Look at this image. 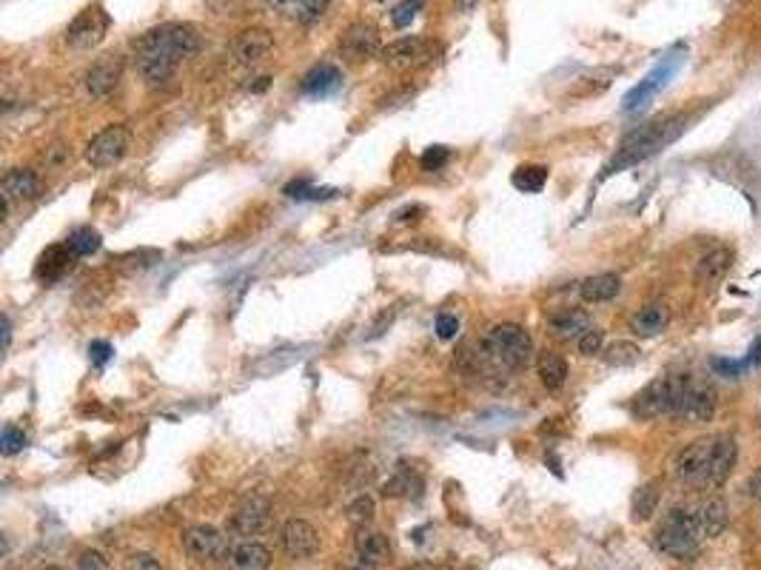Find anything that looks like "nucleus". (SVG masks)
<instances>
[{"instance_id":"393cba45","label":"nucleus","mask_w":761,"mask_h":570,"mask_svg":"<svg viewBox=\"0 0 761 570\" xmlns=\"http://www.w3.org/2000/svg\"><path fill=\"white\" fill-rule=\"evenodd\" d=\"M343 86V72L331 64H320L303 77V91L312 98H329Z\"/></svg>"},{"instance_id":"6ab92c4d","label":"nucleus","mask_w":761,"mask_h":570,"mask_svg":"<svg viewBox=\"0 0 761 570\" xmlns=\"http://www.w3.org/2000/svg\"><path fill=\"white\" fill-rule=\"evenodd\" d=\"M548 331L556 336V340H582V336L590 331V317L582 308H562L548 317Z\"/></svg>"},{"instance_id":"3c124183","label":"nucleus","mask_w":761,"mask_h":570,"mask_svg":"<svg viewBox=\"0 0 761 570\" xmlns=\"http://www.w3.org/2000/svg\"><path fill=\"white\" fill-rule=\"evenodd\" d=\"M402 570H437V567H431V565H425V562H416V565H408V567H402Z\"/></svg>"},{"instance_id":"f704fd0d","label":"nucleus","mask_w":761,"mask_h":570,"mask_svg":"<svg viewBox=\"0 0 761 570\" xmlns=\"http://www.w3.org/2000/svg\"><path fill=\"white\" fill-rule=\"evenodd\" d=\"M758 351H761V343H758V348L750 353L748 360H722V357H716V360H710V368H713V371H716V374L727 377V379H736V377H741V374L748 371V368H750V365L761 357Z\"/></svg>"},{"instance_id":"20e7f679","label":"nucleus","mask_w":761,"mask_h":570,"mask_svg":"<svg viewBox=\"0 0 761 570\" xmlns=\"http://www.w3.org/2000/svg\"><path fill=\"white\" fill-rule=\"evenodd\" d=\"M679 134H681V117H664V120H656V123H647L645 129L625 137V143H622V149H619V157L613 160L611 172L650 157V154H656L662 146L676 140Z\"/></svg>"},{"instance_id":"9b49d317","label":"nucleus","mask_w":761,"mask_h":570,"mask_svg":"<svg viewBox=\"0 0 761 570\" xmlns=\"http://www.w3.org/2000/svg\"><path fill=\"white\" fill-rule=\"evenodd\" d=\"M120 74H123L120 57H115V55L98 57L95 64L86 69V74H83V86H86V91H89V98L106 100V98L117 89Z\"/></svg>"},{"instance_id":"e433bc0d","label":"nucleus","mask_w":761,"mask_h":570,"mask_svg":"<svg viewBox=\"0 0 761 570\" xmlns=\"http://www.w3.org/2000/svg\"><path fill=\"white\" fill-rule=\"evenodd\" d=\"M348 519L354 522L356 528H365L371 519H374V499H371L368 494L356 497L351 505H348Z\"/></svg>"},{"instance_id":"7c9ffc66","label":"nucleus","mask_w":761,"mask_h":570,"mask_svg":"<svg viewBox=\"0 0 761 570\" xmlns=\"http://www.w3.org/2000/svg\"><path fill=\"white\" fill-rule=\"evenodd\" d=\"M510 183H514V189L525 191V194H536L545 189L548 183V168L545 166H519L514 177H510Z\"/></svg>"},{"instance_id":"b1692460","label":"nucleus","mask_w":761,"mask_h":570,"mask_svg":"<svg viewBox=\"0 0 761 570\" xmlns=\"http://www.w3.org/2000/svg\"><path fill=\"white\" fill-rule=\"evenodd\" d=\"M727 522H730V514H727V502L713 497L707 499L702 507L696 511V525H698V533H702V539H716L727 531Z\"/></svg>"},{"instance_id":"6e6552de","label":"nucleus","mask_w":761,"mask_h":570,"mask_svg":"<svg viewBox=\"0 0 761 570\" xmlns=\"http://www.w3.org/2000/svg\"><path fill=\"white\" fill-rule=\"evenodd\" d=\"M108 26H112V18H108V14L103 12L100 4L86 6V9L69 23V29H66V43L72 46V49H81V52L95 49V46L106 38Z\"/></svg>"},{"instance_id":"1a4fd4ad","label":"nucleus","mask_w":761,"mask_h":570,"mask_svg":"<svg viewBox=\"0 0 761 570\" xmlns=\"http://www.w3.org/2000/svg\"><path fill=\"white\" fill-rule=\"evenodd\" d=\"M713 437L707 439H696L693 445H688L673 459V473L681 482L688 485H707V471H710V456H713Z\"/></svg>"},{"instance_id":"c85d7f7f","label":"nucleus","mask_w":761,"mask_h":570,"mask_svg":"<svg viewBox=\"0 0 761 570\" xmlns=\"http://www.w3.org/2000/svg\"><path fill=\"white\" fill-rule=\"evenodd\" d=\"M730 266H733V251H730V249H713L710 254H705L702 259H698L696 280L698 283H716L730 271Z\"/></svg>"},{"instance_id":"09e8293b","label":"nucleus","mask_w":761,"mask_h":570,"mask_svg":"<svg viewBox=\"0 0 761 570\" xmlns=\"http://www.w3.org/2000/svg\"><path fill=\"white\" fill-rule=\"evenodd\" d=\"M64 160H66V149H64V146H52L49 163H64Z\"/></svg>"},{"instance_id":"79ce46f5","label":"nucleus","mask_w":761,"mask_h":570,"mask_svg":"<svg viewBox=\"0 0 761 570\" xmlns=\"http://www.w3.org/2000/svg\"><path fill=\"white\" fill-rule=\"evenodd\" d=\"M602 345H604V331L590 328L579 340V353H585V357H596V353H602Z\"/></svg>"},{"instance_id":"4be33fe9","label":"nucleus","mask_w":761,"mask_h":570,"mask_svg":"<svg viewBox=\"0 0 761 570\" xmlns=\"http://www.w3.org/2000/svg\"><path fill=\"white\" fill-rule=\"evenodd\" d=\"M72 249L69 245H49L40 257H38V266H35V276L40 283H57L72 268Z\"/></svg>"},{"instance_id":"a18cd8bd","label":"nucleus","mask_w":761,"mask_h":570,"mask_svg":"<svg viewBox=\"0 0 761 570\" xmlns=\"http://www.w3.org/2000/svg\"><path fill=\"white\" fill-rule=\"evenodd\" d=\"M81 567L83 570H108V562L98 550H83L81 553Z\"/></svg>"},{"instance_id":"c9c22d12","label":"nucleus","mask_w":761,"mask_h":570,"mask_svg":"<svg viewBox=\"0 0 761 570\" xmlns=\"http://www.w3.org/2000/svg\"><path fill=\"white\" fill-rule=\"evenodd\" d=\"M283 194L291 200H331L337 197V189H314V186H308L305 180H297V183H288Z\"/></svg>"},{"instance_id":"8fccbe9b","label":"nucleus","mask_w":761,"mask_h":570,"mask_svg":"<svg viewBox=\"0 0 761 570\" xmlns=\"http://www.w3.org/2000/svg\"><path fill=\"white\" fill-rule=\"evenodd\" d=\"M9 343H12V319L4 317V348H9Z\"/></svg>"},{"instance_id":"f3484780","label":"nucleus","mask_w":761,"mask_h":570,"mask_svg":"<svg viewBox=\"0 0 761 570\" xmlns=\"http://www.w3.org/2000/svg\"><path fill=\"white\" fill-rule=\"evenodd\" d=\"M231 49H235L237 64L254 66L274 49V38L266 32V29H245V32H240L235 38V46H231Z\"/></svg>"},{"instance_id":"864d4df0","label":"nucleus","mask_w":761,"mask_h":570,"mask_svg":"<svg viewBox=\"0 0 761 570\" xmlns=\"http://www.w3.org/2000/svg\"><path fill=\"white\" fill-rule=\"evenodd\" d=\"M348 570H374V567H371V565H363V562H360V565H354V567H348Z\"/></svg>"},{"instance_id":"2f4dec72","label":"nucleus","mask_w":761,"mask_h":570,"mask_svg":"<svg viewBox=\"0 0 761 570\" xmlns=\"http://www.w3.org/2000/svg\"><path fill=\"white\" fill-rule=\"evenodd\" d=\"M66 245L72 249L74 257H91V254L100 251L103 237L98 234L95 228H77V231H72V234H69Z\"/></svg>"},{"instance_id":"ea45409f","label":"nucleus","mask_w":761,"mask_h":570,"mask_svg":"<svg viewBox=\"0 0 761 570\" xmlns=\"http://www.w3.org/2000/svg\"><path fill=\"white\" fill-rule=\"evenodd\" d=\"M448 160H450V151L445 146H431V149H425L423 160H419V163H423L425 172H440V168L448 166Z\"/></svg>"},{"instance_id":"0eeeda50","label":"nucleus","mask_w":761,"mask_h":570,"mask_svg":"<svg viewBox=\"0 0 761 570\" xmlns=\"http://www.w3.org/2000/svg\"><path fill=\"white\" fill-rule=\"evenodd\" d=\"M132 132L126 126H108L95 134L86 146V163L91 168H112L129 154Z\"/></svg>"},{"instance_id":"603ef678","label":"nucleus","mask_w":761,"mask_h":570,"mask_svg":"<svg viewBox=\"0 0 761 570\" xmlns=\"http://www.w3.org/2000/svg\"><path fill=\"white\" fill-rule=\"evenodd\" d=\"M459 6H462V9H465V12H468V9H471V6H474V0H459Z\"/></svg>"},{"instance_id":"cd10ccee","label":"nucleus","mask_w":761,"mask_h":570,"mask_svg":"<svg viewBox=\"0 0 761 570\" xmlns=\"http://www.w3.org/2000/svg\"><path fill=\"white\" fill-rule=\"evenodd\" d=\"M269 565H271V550L260 542H252V539L240 542L235 553H231V570H269Z\"/></svg>"},{"instance_id":"a19ab883","label":"nucleus","mask_w":761,"mask_h":570,"mask_svg":"<svg viewBox=\"0 0 761 570\" xmlns=\"http://www.w3.org/2000/svg\"><path fill=\"white\" fill-rule=\"evenodd\" d=\"M408 490H411V471L406 465H399L394 480L385 482V497H402V494H408Z\"/></svg>"},{"instance_id":"f8f14e48","label":"nucleus","mask_w":761,"mask_h":570,"mask_svg":"<svg viewBox=\"0 0 761 570\" xmlns=\"http://www.w3.org/2000/svg\"><path fill=\"white\" fill-rule=\"evenodd\" d=\"M428 55H431V43H428L425 38H419V35H408V38L391 40L388 46H382V52H380V57L385 60L388 66L402 69V72L414 69V66H419V64H425Z\"/></svg>"},{"instance_id":"39448f33","label":"nucleus","mask_w":761,"mask_h":570,"mask_svg":"<svg viewBox=\"0 0 761 570\" xmlns=\"http://www.w3.org/2000/svg\"><path fill=\"white\" fill-rule=\"evenodd\" d=\"M681 388H685V377H673V374L656 377L633 399V417H639V420L676 417Z\"/></svg>"},{"instance_id":"423d86ee","label":"nucleus","mask_w":761,"mask_h":570,"mask_svg":"<svg viewBox=\"0 0 761 570\" xmlns=\"http://www.w3.org/2000/svg\"><path fill=\"white\" fill-rule=\"evenodd\" d=\"M716 408H719L716 388H713V385L702 377H685V388H681L676 420L702 425V422H710L713 417H716Z\"/></svg>"},{"instance_id":"473e14b6","label":"nucleus","mask_w":761,"mask_h":570,"mask_svg":"<svg viewBox=\"0 0 761 570\" xmlns=\"http://www.w3.org/2000/svg\"><path fill=\"white\" fill-rule=\"evenodd\" d=\"M656 507H659V488L656 485H642L633 494V519L636 522L650 519L656 514Z\"/></svg>"},{"instance_id":"58836bf2","label":"nucleus","mask_w":761,"mask_h":570,"mask_svg":"<svg viewBox=\"0 0 761 570\" xmlns=\"http://www.w3.org/2000/svg\"><path fill=\"white\" fill-rule=\"evenodd\" d=\"M423 4H425V0H402V4H399V6H394V12H391V23H394L397 29L411 26V21L419 14V9H423Z\"/></svg>"},{"instance_id":"7ed1b4c3","label":"nucleus","mask_w":761,"mask_h":570,"mask_svg":"<svg viewBox=\"0 0 761 570\" xmlns=\"http://www.w3.org/2000/svg\"><path fill=\"white\" fill-rule=\"evenodd\" d=\"M654 539L664 557L679 559V562H690L698 557V550H702V533H698V525H696V514L681 511V507H676V511H671L662 519Z\"/></svg>"},{"instance_id":"f257e3e1","label":"nucleus","mask_w":761,"mask_h":570,"mask_svg":"<svg viewBox=\"0 0 761 570\" xmlns=\"http://www.w3.org/2000/svg\"><path fill=\"white\" fill-rule=\"evenodd\" d=\"M200 52V29L192 23H163L134 40V64L146 86L160 89L177 74L183 60Z\"/></svg>"},{"instance_id":"c756f323","label":"nucleus","mask_w":761,"mask_h":570,"mask_svg":"<svg viewBox=\"0 0 761 570\" xmlns=\"http://www.w3.org/2000/svg\"><path fill=\"white\" fill-rule=\"evenodd\" d=\"M536 368H539V379L548 391H559L568 379V362H565V357H559V353H553V351L539 353Z\"/></svg>"},{"instance_id":"de8ad7c7","label":"nucleus","mask_w":761,"mask_h":570,"mask_svg":"<svg viewBox=\"0 0 761 570\" xmlns=\"http://www.w3.org/2000/svg\"><path fill=\"white\" fill-rule=\"evenodd\" d=\"M748 494H750V497H761V468H758V473H753V476H750V482H748Z\"/></svg>"},{"instance_id":"ddd939ff","label":"nucleus","mask_w":761,"mask_h":570,"mask_svg":"<svg viewBox=\"0 0 761 570\" xmlns=\"http://www.w3.org/2000/svg\"><path fill=\"white\" fill-rule=\"evenodd\" d=\"M279 539H283V550L291 559H312L320 550V533L305 519H288Z\"/></svg>"},{"instance_id":"5701e85b","label":"nucleus","mask_w":761,"mask_h":570,"mask_svg":"<svg viewBox=\"0 0 761 570\" xmlns=\"http://www.w3.org/2000/svg\"><path fill=\"white\" fill-rule=\"evenodd\" d=\"M676 69H679V60H676V64H662L659 69L650 72L639 86H636L633 91H628V98H625V109H628V112H636V109H639V106H645V103H647L650 98H654L656 91H659L667 81H671Z\"/></svg>"},{"instance_id":"9d476101","label":"nucleus","mask_w":761,"mask_h":570,"mask_svg":"<svg viewBox=\"0 0 761 570\" xmlns=\"http://www.w3.org/2000/svg\"><path fill=\"white\" fill-rule=\"evenodd\" d=\"M269 514H271V499H269L266 494L245 497V499L237 505V511L231 514L228 533L237 536V539H252V536L269 522Z\"/></svg>"},{"instance_id":"49530a36","label":"nucleus","mask_w":761,"mask_h":570,"mask_svg":"<svg viewBox=\"0 0 761 570\" xmlns=\"http://www.w3.org/2000/svg\"><path fill=\"white\" fill-rule=\"evenodd\" d=\"M129 570H166V567L154 557H149V553H134L129 559Z\"/></svg>"},{"instance_id":"412c9836","label":"nucleus","mask_w":761,"mask_h":570,"mask_svg":"<svg viewBox=\"0 0 761 570\" xmlns=\"http://www.w3.org/2000/svg\"><path fill=\"white\" fill-rule=\"evenodd\" d=\"M354 550H356V559H360L363 565H371V567H377V565L391 559V545H388V539L380 531H368V528L356 531Z\"/></svg>"},{"instance_id":"2eb2a0df","label":"nucleus","mask_w":761,"mask_h":570,"mask_svg":"<svg viewBox=\"0 0 761 570\" xmlns=\"http://www.w3.org/2000/svg\"><path fill=\"white\" fill-rule=\"evenodd\" d=\"M339 52L351 60H368L382 52L380 46V32L371 23H351L346 29L343 40H339Z\"/></svg>"},{"instance_id":"5fc2aeb1","label":"nucleus","mask_w":761,"mask_h":570,"mask_svg":"<svg viewBox=\"0 0 761 570\" xmlns=\"http://www.w3.org/2000/svg\"><path fill=\"white\" fill-rule=\"evenodd\" d=\"M43 570H64V567H43Z\"/></svg>"},{"instance_id":"a211bd4d","label":"nucleus","mask_w":761,"mask_h":570,"mask_svg":"<svg viewBox=\"0 0 761 570\" xmlns=\"http://www.w3.org/2000/svg\"><path fill=\"white\" fill-rule=\"evenodd\" d=\"M331 0H262V6L297 23H317L329 12Z\"/></svg>"},{"instance_id":"4c0bfd02","label":"nucleus","mask_w":761,"mask_h":570,"mask_svg":"<svg viewBox=\"0 0 761 570\" xmlns=\"http://www.w3.org/2000/svg\"><path fill=\"white\" fill-rule=\"evenodd\" d=\"M26 445H29V439H26V434L21 428H14V425L4 428V434H0V454L14 456V454H21Z\"/></svg>"},{"instance_id":"c03bdc74","label":"nucleus","mask_w":761,"mask_h":570,"mask_svg":"<svg viewBox=\"0 0 761 570\" xmlns=\"http://www.w3.org/2000/svg\"><path fill=\"white\" fill-rule=\"evenodd\" d=\"M112 353H115V348L108 343H103V340H95L89 345V357H91V362H95L98 368H103L108 360H112Z\"/></svg>"},{"instance_id":"dca6fc26","label":"nucleus","mask_w":761,"mask_h":570,"mask_svg":"<svg viewBox=\"0 0 761 570\" xmlns=\"http://www.w3.org/2000/svg\"><path fill=\"white\" fill-rule=\"evenodd\" d=\"M736 459H739V442L722 434L713 442V456H710V471H707V488H719L727 482L730 471L736 468Z\"/></svg>"},{"instance_id":"4468645a","label":"nucleus","mask_w":761,"mask_h":570,"mask_svg":"<svg viewBox=\"0 0 761 570\" xmlns=\"http://www.w3.org/2000/svg\"><path fill=\"white\" fill-rule=\"evenodd\" d=\"M183 548L192 559L211 562L226 553V536L211 525H194L183 533Z\"/></svg>"},{"instance_id":"37998d69","label":"nucleus","mask_w":761,"mask_h":570,"mask_svg":"<svg viewBox=\"0 0 761 570\" xmlns=\"http://www.w3.org/2000/svg\"><path fill=\"white\" fill-rule=\"evenodd\" d=\"M459 334V319L454 314H440L437 317V336L440 340H454Z\"/></svg>"},{"instance_id":"a878e982","label":"nucleus","mask_w":761,"mask_h":570,"mask_svg":"<svg viewBox=\"0 0 761 570\" xmlns=\"http://www.w3.org/2000/svg\"><path fill=\"white\" fill-rule=\"evenodd\" d=\"M40 191V177L32 168H9L4 174V200H32Z\"/></svg>"},{"instance_id":"f03ea898","label":"nucleus","mask_w":761,"mask_h":570,"mask_svg":"<svg viewBox=\"0 0 761 570\" xmlns=\"http://www.w3.org/2000/svg\"><path fill=\"white\" fill-rule=\"evenodd\" d=\"M485 360L505 371H522L534 360V340L517 322H500L483 336Z\"/></svg>"},{"instance_id":"aec40b11","label":"nucleus","mask_w":761,"mask_h":570,"mask_svg":"<svg viewBox=\"0 0 761 570\" xmlns=\"http://www.w3.org/2000/svg\"><path fill=\"white\" fill-rule=\"evenodd\" d=\"M667 322H671V308L664 302H647L630 317V331L650 340V336H659L667 328Z\"/></svg>"},{"instance_id":"bb28decb","label":"nucleus","mask_w":761,"mask_h":570,"mask_svg":"<svg viewBox=\"0 0 761 570\" xmlns=\"http://www.w3.org/2000/svg\"><path fill=\"white\" fill-rule=\"evenodd\" d=\"M619 291H622V276L619 274H594L587 276V280L579 285V294L585 302H611L619 297Z\"/></svg>"},{"instance_id":"72a5a7b5","label":"nucleus","mask_w":761,"mask_h":570,"mask_svg":"<svg viewBox=\"0 0 761 570\" xmlns=\"http://www.w3.org/2000/svg\"><path fill=\"white\" fill-rule=\"evenodd\" d=\"M639 357H642V351H639V345H633V343H613V345L604 348V362L613 365V368L636 365V362H639Z\"/></svg>"}]
</instances>
